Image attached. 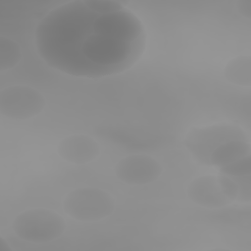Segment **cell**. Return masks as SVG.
I'll return each mask as SVG.
<instances>
[{"instance_id":"obj_1","label":"cell","mask_w":251,"mask_h":251,"mask_svg":"<svg viewBox=\"0 0 251 251\" xmlns=\"http://www.w3.org/2000/svg\"><path fill=\"white\" fill-rule=\"evenodd\" d=\"M141 21L126 7L100 13L89 0L62 4L48 12L35 29L40 57L68 75L98 78L130 68L145 47Z\"/></svg>"},{"instance_id":"obj_2","label":"cell","mask_w":251,"mask_h":251,"mask_svg":"<svg viewBox=\"0 0 251 251\" xmlns=\"http://www.w3.org/2000/svg\"><path fill=\"white\" fill-rule=\"evenodd\" d=\"M65 220L57 212L45 208L25 210L15 217L12 229L17 237L30 243H47L60 237Z\"/></svg>"},{"instance_id":"obj_3","label":"cell","mask_w":251,"mask_h":251,"mask_svg":"<svg viewBox=\"0 0 251 251\" xmlns=\"http://www.w3.org/2000/svg\"><path fill=\"white\" fill-rule=\"evenodd\" d=\"M231 140H249V137L235 124L217 123L192 128L187 133L184 144L197 161L207 165L211 153L222 144Z\"/></svg>"},{"instance_id":"obj_4","label":"cell","mask_w":251,"mask_h":251,"mask_svg":"<svg viewBox=\"0 0 251 251\" xmlns=\"http://www.w3.org/2000/svg\"><path fill=\"white\" fill-rule=\"evenodd\" d=\"M63 209L78 221H98L110 216L115 209L111 194L99 188H79L69 192L63 200Z\"/></svg>"},{"instance_id":"obj_5","label":"cell","mask_w":251,"mask_h":251,"mask_svg":"<svg viewBox=\"0 0 251 251\" xmlns=\"http://www.w3.org/2000/svg\"><path fill=\"white\" fill-rule=\"evenodd\" d=\"M187 196L202 207L221 208L237 200L238 187L235 181L226 175H206L190 182Z\"/></svg>"},{"instance_id":"obj_6","label":"cell","mask_w":251,"mask_h":251,"mask_svg":"<svg viewBox=\"0 0 251 251\" xmlns=\"http://www.w3.org/2000/svg\"><path fill=\"white\" fill-rule=\"evenodd\" d=\"M45 106L43 94L30 86L13 85L0 91V113L11 119L32 118Z\"/></svg>"},{"instance_id":"obj_7","label":"cell","mask_w":251,"mask_h":251,"mask_svg":"<svg viewBox=\"0 0 251 251\" xmlns=\"http://www.w3.org/2000/svg\"><path fill=\"white\" fill-rule=\"evenodd\" d=\"M163 172L161 164L154 158L135 154L122 158L115 166L119 180L129 185H145L154 182Z\"/></svg>"},{"instance_id":"obj_8","label":"cell","mask_w":251,"mask_h":251,"mask_svg":"<svg viewBox=\"0 0 251 251\" xmlns=\"http://www.w3.org/2000/svg\"><path fill=\"white\" fill-rule=\"evenodd\" d=\"M59 156L72 164H87L100 155L99 144L90 136L85 134H73L63 138L58 146Z\"/></svg>"},{"instance_id":"obj_9","label":"cell","mask_w":251,"mask_h":251,"mask_svg":"<svg viewBox=\"0 0 251 251\" xmlns=\"http://www.w3.org/2000/svg\"><path fill=\"white\" fill-rule=\"evenodd\" d=\"M250 152L251 145L249 140H231L215 149L211 153L207 165L220 169L236 160L249 156Z\"/></svg>"},{"instance_id":"obj_10","label":"cell","mask_w":251,"mask_h":251,"mask_svg":"<svg viewBox=\"0 0 251 251\" xmlns=\"http://www.w3.org/2000/svg\"><path fill=\"white\" fill-rule=\"evenodd\" d=\"M224 75L229 82L249 87L251 84V59L249 55H240L230 60L224 69Z\"/></svg>"},{"instance_id":"obj_11","label":"cell","mask_w":251,"mask_h":251,"mask_svg":"<svg viewBox=\"0 0 251 251\" xmlns=\"http://www.w3.org/2000/svg\"><path fill=\"white\" fill-rule=\"evenodd\" d=\"M22 52L19 44L4 36L0 37V71L14 68L21 60Z\"/></svg>"},{"instance_id":"obj_12","label":"cell","mask_w":251,"mask_h":251,"mask_svg":"<svg viewBox=\"0 0 251 251\" xmlns=\"http://www.w3.org/2000/svg\"><path fill=\"white\" fill-rule=\"evenodd\" d=\"M250 155L239 160H236L226 166L219 169L220 174L228 176H244L251 175V160Z\"/></svg>"},{"instance_id":"obj_13","label":"cell","mask_w":251,"mask_h":251,"mask_svg":"<svg viewBox=\"0 0 251 251\" xmlns=\"http://www.w3.org/2000/svg\"><path fill=\"white\" fill-rule=\"evenodd\" d=\"M237 9L246 18L251 17V1L250 0H240L236 3Z\"/></svg>"}]
</instances>
